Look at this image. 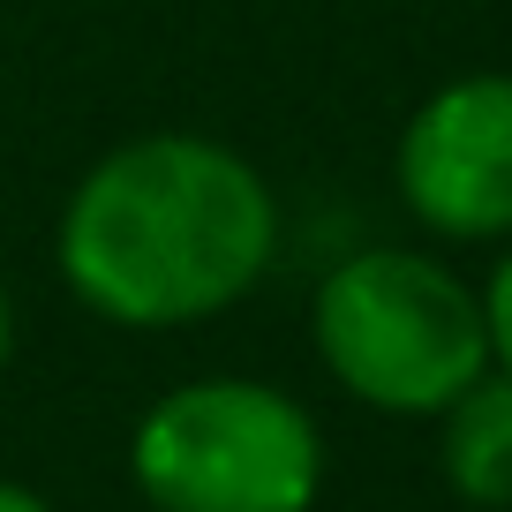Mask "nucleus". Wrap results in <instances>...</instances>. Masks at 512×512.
<instances>
[{
  "label": "nucleus",
  "mask_w": 512,
  "mask_h": 512,
  "mask_svg": "<svg viewBox=\"0 0 512 512\" xmlns=\"http://www.w3.org/2000/svg\"><path fill=\"white\" fill-rule=\"evenodd\" d=\"M437 422H445V437H437L445 482L467 505L505 512L512 505V369H482Z\"/></svg>",
  "instance_id": "39448f33"
},
{
  "label": "nucleus",
  "mask_w": 512,
  "mask_h": 512,
  "mask_svg": "<svg viewBox=\"0 0 512 512\" xmlns=\"http://www.w3.org/2000/svg\"><path fill=\"white\" fill-rule=\"evenodd\" d=\"M128 475L151 512H309L324 490V437L279 384L196 377L136 422Z\"/></svg>",
  "instance_id": "7ed1b4c3"
},
{
  "label": "nucleus",
  "mask_w": 512,
  "mask_h": 512,
  "mask_svg": "<svg viewBox=\"0 0 512 512\" xmlns=\"http://www.w3.org/2000/svg\"><path fill=\"white\" fill-rule=\"evenodd\" d=\"M475 294H482V332H490V369H512V241Z\"/></svg>",
  "instance_id": "423d86ee"
},
{
  "label": "nucleus",
  "mask_w": 512,
  "mask_h": 512,
  "mask_svg": "<svg viewBox=\"0 0 512 512\" xmlns=\"http://www.w3.org/2000/svg\"><path fill=\"white\" fill-rule=\"evenodd\" d=\"M279 256V196L249 151L151 128L91 159L53 219V264L91 317L181 332L249 302Z\"/></svg>",
  "instance_id": "f257e3e1"
},
{
  "label": "nucleus",
  "mask_w": 512,
  "mask_h": 512,
  "mask_svg": "<svg viewBox=\"0 0 512 512\" xmlns=\"http://www.w3.org/2000/svg\"><path fill=\"white\" fill-rule=\"evenodd\" d=\"M392 189L437 241H512V68L445 76L392 144Z\"/></svg>",
  "instance_id": "20e7f679"
},
{
  "label": "nucleus",
  "mask_w": 512,
  "mask_h": 512,
  "mask_svg": "<svg viewBox=\"0 0 512 512\" xmlns=\"http://www.w3.org/2000/svg\"><path fill=\"white\" fill-rule=\"evenodd\" d=\"M16 354V302H8V279H0V369Z\"/></svg>",
  "instance_id": "6e6552de"
},
{
  "label": "nucleus",
  "mask_w": 512,
  "mask_h": 512,
  "mask_svg": "<svg viewBox=\"0 0 512 512\" xmlns=\"http://www.w3.org/2000/svg\"><path fill=\"white\" fill-rule=\"evenodd\" d=\"M0 512H53V505H46L38 490H23V482H8V475H0Z\"/></svg>",
  "instance_id": "0eeeda50"
},
{
  "label": "nucleus",
  "mask_w": 512,
  "mask_h": 512,
  "mask_svg": "<svg viewBox=\"0 0 512 512\" xmlns=\"http://www.w3.org/2000/svg\"><path fill=\"white\" fill-rule=\"evenodd\" d=\"M317 362L339 392L377 415H445L490 369L482 294L430 249H354L317 279L309 302Z\"/></svg>",
  "instance_id": "f03ea898"
}]
</instances>
